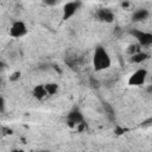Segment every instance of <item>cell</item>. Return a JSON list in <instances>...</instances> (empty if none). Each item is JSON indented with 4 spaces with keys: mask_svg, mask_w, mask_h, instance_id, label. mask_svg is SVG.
I'll use <instances>...</instances> for the list:
<instances>
[{
    "mask_svg": "<svg viewBox=\"0 0 152 152\" xmlns=\"http://www.w3.org/2000/svg\"><path fill=\"white\" fill-rule=\"evenodd\" d=\"M93 65L96 71L106 70L112 65L110 56L108 55L107 50L103 46H97L95 49V52L93 56Z\"/></svg>",
    "mask_w": 152,
    "mask_h": 152,
    "instance_id": "obj_1",
    "label": "cell"
},
{
    "mask_svg": "<svg viewBox=\"0 0 152 152\" xmlns=\"http://www.w3.org/2000/svg\"><path fill=\"white\" fill-rule=\"evenodd\" d=\"M129 33L138 40V43L141 46H150L152 44V33H150V32H145V31L134 28V30H131Z\"/></svg>",
    "mask_w": 152,
    "mask_h": 152,
    "instance_id": "obj_2",
    "label": "cell"
},
{
    "mask_svg": "<svg viewBox=\"0 0 152 152\" xmlns=\"http://www.w3.org/2000/svg\"><path fill=\"white\" fill-rule=\"evenodd\" d=\"M26 33H27V26L21 20L14 21L10 27V36L13 38H21Z\"/></svg>",
    "mask_w": 152,
    "mask_h": 152,
    "instance_id": "obj_3",
    "label": "cell"
},
{
    "mask_svg": "<svg viewBox=\"0 0 152 152\" xmlns=\"http://www.w3.org/2000/svg\"><path fill=\"white\" fill-rule=\"evenodd\" d=\"M147 78V70L146 69H138L135 70L128 78L129 86H142Z\"/></svg>",
    "mask_w": 152,
    "mask_h": 152,
    "instance_id": "obj_4",
    "label": "cell"
},
{
    "mask_svg": "<svg viewBox=\"0 0 152 152\" xmlns=\"http://www.w3.org/2000/svg\"><path fill=\"white\" fill-rule=\"evenodd\" d=\"M78 7H80V2L78 1H69V2H66L64 5V7H63V17H62L63 20L70 19L76 13Z\"/></svg>",
    "mask_w": 152,
    "mask_h": 152,
    "instance_id": "obj_5",
    "label": "cell"
},
{
    "mask_svg": "<svg viewBox=\"0 0 152 152\" xmlns=\"http://www.w3.org/2000/svg\"><path fill=\"white\" fill-rule=\"evenodd\" d=\"M66 120H68L70 126H75V125L77 126V125L83 122V114L78 109H72L71 112H69Z\"/></svg>",
    "mask_w": 152,
    "mask_h": 152,
    "instance_id": "obj_6",
    "label": "cell"
},
{
    "mask_svg": "<svg viewBox=\"0 0 152 152\" xmlns=\"http://www.w3.org/2000/svg\"><path fill=\"white\" fill-rule=\"evenodd\" d=\"M96 17H97L99 20L104 21V23H112L114 20V14L109 10H107V8L99 10L97 13H96Z\"/></svg>",
    "mask_w": 152,
    "mask_h": 152,
    "instance_id": "obj_7",
    "label": "cell"
},
{
    "mask_svg": "<svg viewBox=\"0 0 152 152\" xmlns=\"http://www.w3.org/2000/svg\"><path fill=\"white\" fill-rule=\"evenodd\" d=\"M148 17H150V12H148V10H146V8H140V10H138V11H135V12L133 13V15H132V20L135 21V23H139V21H144V20H146Z\"/></svg>",
    "mask_w": 152,
    "mask_h": 152,
    "instance_id": "obj_8",
    "label": "cell"
},
{
    "mask_svg": "<svg viewBox=\"0 0 152 152\" xmlns=\"http://www.w3.org/2000/svg\"><path fill=\"white\" fill-rule=\"evenodd\" d=\"M32 94H33V96H34L36 99H38V100H42V99H44V97L48 95L44 84L36 86V87L33 88V90H32Z\"/></svg>",
    "mask_w": 152,
    "mask_h": 152,
    "instance_id": "obj_9",
    "label": "cell"
},
{
    "mask_svg": "<svg viewBox=\"0 0 152 152\" xmlns=\"http://www.w3.org/2000/svg\"><path fill=\"white\" fill-rule=\"evenodd\" d=\"M148 58V55L146 53V52H140V51H138V52H135V53H133L132 55V57H131V61L133 62V63H141V62H144L145 59H147Z\"/></svg>",
    "mask_w": 152,
    "mask_h": 152,
    "instance_id": "obj_10",
    "label": "cell"
},
{
    "mask_svg": "<svg viewBox=\"0 0 152 152\" xmlns=\"http://www.w3.org/2000/svg\"><path fill=\"white\" fill-rule=\"evenodd\" d=\"M44 87H45V90H46L48 95H53L58 90V86L56 83H46V84H44Z\"/></svg>",
    "mask_w": 152,
    "mask_h": 152,
    "instance_id": "obj_11",
    "label": "cell"
},
{
    "mask_svg": "<svg viewBox=\"0 0 152 152\" xmlns=\"http://www.w3.org/2000/svg\"><path fill=\"white\" fill-rule=\"evenodd\" d=\"M103 109L107 112V114L109 115V118H110V119H113V118H114V109L112 108V106H110L109 103H103Z\"/></svg>",
    "mask_w": 152,
    "mask_h": 152,
    "instance_id": "obj_12",
    "label": "cell"
},
{
    "mask_svg": "<svg viewBox=\"0 0 152 152\" xmlns=\"http://www.w3.org/2000/svg\"><path fill=\"white\" fill-rule=\"evenodd\" d=\"M19 77H20V71H14V72L10 76V81L15 82L17 80H19Z\"/></svg>",
    "mask_w": 152,
    "mask_h": 152,
    "instance_id": "obj_13",
    "label": "cell"
},
{
    "mask_svg": "<svg viewBox=\"0 0 152 152\" xmlns=\"http://www.w3.org/2000/svg\"><path fill=\"white\" fill-rule=\"evenodd\" d=\"M126 131H127L126 128H122V127H120V126H116V127H115V131H114V133H116L118 135H120V134H124Z\"/></svg>",
    "mask_w": 152,
    "mask_h": 152,
    "instance_id": "obj_14",
    "label": "cell"
},
{
    "mask_svg": "<svg viewBox=\"0 0 152 152\" xmlns=\"http://www.w3.org/2000/svg\"><path fill=\"white\" fill-rule=\"evenodd\" d=\"M43 2L45 5H48V6H53V5H56L58 2V0H43Z\"/></svg>",
    "mask_w": 152,
    "mask_h": 152,
    "instance_id": "obj_15",
    "label": "cell"
},
{
    "mask_svg": "<svg viewBox=\"0 0 152 152\" xmlns=\"http://www.w3.org/2000/svg\"><path fill=\"white\" fill-rule=\"evenodd\" d=\"M135 52H138V48H137V45H131L129 49H128V53L133 55V53H135Z\"/></svg>",
    "mask_w": 152,
    "mask_h": 152,
    "instance_id": "obj_16",
    "label": "cell"
},
{
    "mask_svg": "<svg viewBox=\"0 0 152 152\" xmlns=\"http://www.w3.org/2000/svg\"><path fill=\"white\" fill-rule=\"evenodd\" d=\"M5 106H6L5 100H4V97L0 96V112H4L5 110Z\"/></svg>",
    "mask_w": 152,
    "mask_h": 152,
    "instance_id": "obj_17",
    "label": "cell"
},
{
    "mask_svg": "<svg viewBox=\"0 0 152 152\" xmlns=\"http://www.w3.org/2000/svg\"><path fill=\"white\" fill-rule=\"evenodd\" d=\"M150 122H152V119H148V120H146V121L144 122V125H142V126H150Z\"/></svg>",
    "mask_w": 152,
    "mask_h": 152,
    "instance_id": "obj_18",
    "label": "cell"
},
{
    "mask_svg": "<svg viewBox=\"0 0 152 152\" xmlns=\"http://www.w3.org/2000/svg\"><path fill=\"white\" fill-rule=\"evenodd\" d=\"M128 5H129V4H128L127 1H125V2H122V7H128Z\"/></svg>",
    "mask_w": 152,
    "mask_h": 152,
    "instance_id": "obj_19",
    "label": "cell"
},
{
    "mask_svg": "<svg viewBox=\"0 0 152 152\" xmlns=\"http://www.w3.org/2000/svg\"><path fill=\"white\" fill-rule=\"evenodd\" d=\"M4 66H5V64H4V63L0 61V70H2V69H4Z\"/></svg>",
    "mask_w": 152,
    "mask_h": 152,
    "instance_id": "obj_20",
    "label": "cell"
},
{
    "mask_svg": "<svg viewBox=\"0 0 152 152\" xmlns=\"http://www.w3.org/2000/svg\"><path fill=\"white\" fill-rule=\"evenodd\" d=\"M0 84H1V78H0Z\"/></svg>",
    "mask_w": 152,
    "mask_h": 152,
    "instance_id": "obj_21",
    "label": "cell"
}]
</instances>
